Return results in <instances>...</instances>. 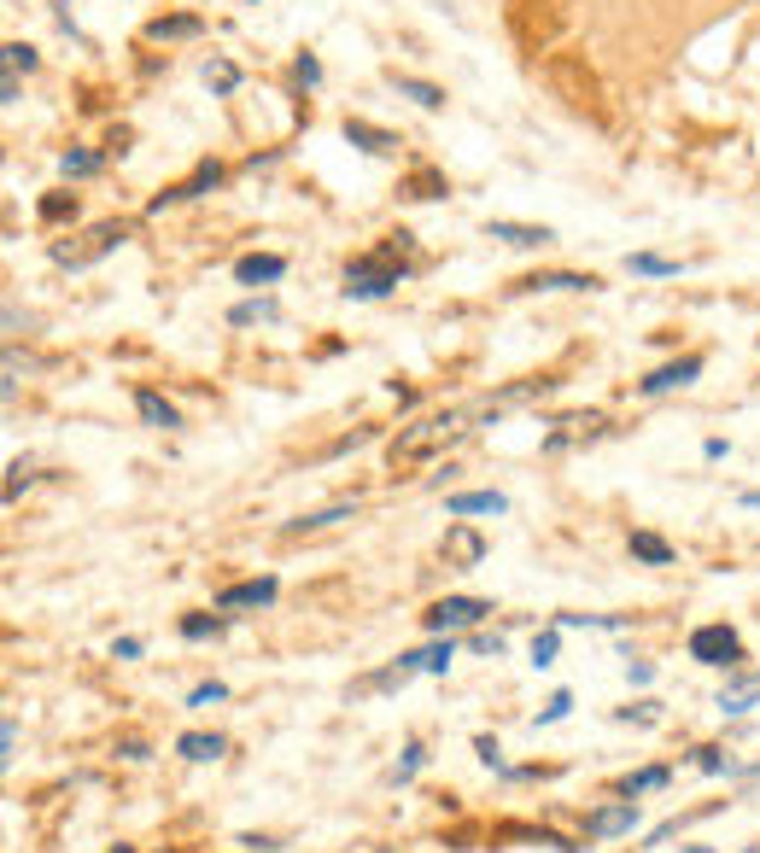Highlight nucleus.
<instances>
[{"label": "nucleus", "mask_w": 760, "mask_h": 853, "mask_svg": "<svg viewBox=\"0 0 760 853\" xmlns=\"http://www.w3.org/2000/svg\"><path fill=\"white\" fill-rule=\"evenodd\" d=\"M19 77H12V71H0V106H19Z\"/></svg>", "instance_id": "47"}, {"label": "nucleus", "mask_w": 760, "mask_h": 853, "mask_svg": "<svg viewBox=\"0 0 760 853\" xmlns=\"http://www.w3.org/2000/svg\"><path fill=\"white\" fill-rule=\"evenodd\" d=\"M685 853H714V848H685Z\"/></svg>", "instance_id": "53"}, {"label": "nucleus", "mask_w": 760, "mask_h": 853, "mask_svg": "<svg viewBox=\"0 0 760 853\" xmlns=\"http://www.w3.org/2000/svg\"><path fill=\"white\" fill-rule=\"evenodd\" d=\"M749 853H760V848H749Z\"/></svg>", "instance_id": "55"}, {"label": "nucleus", "mask_w": 760, "mask_h": 853, "mask_svg": "<svg viewBox=\"0 0 760 853\" xmlns=\"http://www.w3.org/2000/svg\"><path fill=\"white\" fill-rule=\"evenodd\" d=\"M206 89L211 94H234V89H241V71H234L229 59H206Z\"/></svg>", "instance_id": "34"}, {"label": "nucleus", "mask_w": 760, "mask_h": 853, "mask_svg": "<svg viewBox=\"0 0 760 853\" xmlns=\"http://www.w3.org/2000/svg\"><path fill=\"white\" fill-rule=\"evenodd\" d=\"M568 713H573V690H556V696H550V702H545V708H538V720H533V725H538V731H545V725H562V720H568Z\"/></svg>", "instance_id": "37"}, {"label": "nucleus", "mask_w": 760, "mask_h": 853, "mask_svg": "<svg viewBox=\"0 0 760 853\" xmlns=\"http://www.w3.org/2000/svg\"><path fill=\"white\" fill-rule=\"evenodd\" d=\"M135 416H141L147 426H159V433H176V426H182V409L164 398V392H152V386L135 392Z\"/></svg>", "instance_id": "15"}, {"label": "nucleus", "mask_w": 760, "mask_h": 853, "mask_svg": "<svg viewBox=\"0 0 760 853\" xmlns=\"http://www.w3.org/2000/svg\"><path fill=\"white\" fill-rule=\"evenodd\" d=\"M439 556H445V568H456V573L480 568L486 561V533L468 526V521H456V526H445V538H439Z\"/></svg>", "instance_id": "6"}, {"label": "nucleus", "mask_w": 760, "mask_h": 853, "mask_svg": "<svg viewBox=\"0 0 760 853\" xmlns=\"http://www.w3.org/2000/svg\"><path fill=\"white\" fill-rule=\"evenodd\" d=\"M211 187H223V164H217V159H206V164H199L188 182L164 187V194L147 205V217H164V211H171V205H188V199H199V194H211Z\"/></svg>", "instance_id": "8"}, {"label": "nucleus", "mask_w": 760, "mask_h": 853, "mask_svg": "<svg viewBox=\"0 0 760 853\" xmlns=\"http://www.w3.org/2000/svg\"><path fill=\"white\" fill-rule=\"evenodd\" d=\"M627 550H632V561H644V568H673V561H679V550H673L662 533H644V526L627 538Z\"/></svg>", "instance_id": "21"}, {"label": "nucleus", "mask_w": 760, "mask_h": 853, "mask_svg": "<svg viewBox=\"0 0 760 853\" xmlns=\"http://www.w3.org/2000/svg\"><path fill=\"white\" fill-rule=\"evenodd\" d=\"M36 65H42V59H36V47H30V42H7V47H0V71H12V77L24 71V77H30Z\"/></svg>", "instance_id": "31"}, {"label": "nucleus", "mask_w": 760, "mask_h": 853, "mask_svg": "<svg viewBox=\"0 0 760 853\" xmlns=\"http://www.w3.org/2000/svg\"><path fill=\"white\" fill-rule=\"evenodd\" d=\"M615 720L620 725H662V702H655V696H638V702L615 708Z\"/></svg>", "instance_id": "30"}, {"label": "nucleus", "mask_w": 760, "mask_h": 853, "mask_svg": "<svg viewBox=\"0 0 760 853\" xmlns=\"http://www.w3.org/2000/svg\"><path fill=\"white\" fill-rule=\"evenodd\" d=\"M176 631H182V638H188V643L223 638V631H229V614H223V608H217V614H182V620H176Z\"/></svg>", "instance_id": "26"}, {"label": "nucleus", "mask_w": 760, "mask_h": 853, "mask_svg": "<svg viewBox=\"0 0 760 853\" xmlns=\"http://www.w3.org/2000/svg\"><path fill=\"white\" fill-rule=\"evenodd\" d=\"M468 433H475V426H468V409H439V416H421L410 426H398V439L386 445V463L416 468V463H428V456L451 451L456 439H468Z\"/></svg>", "instance_id": "1"}, {"label": "nucleus", "mask_w": 760, "mask_h": 853, "mask_svg": "<svg viewBox=\"0 0 760 853\" xmlns=\"http://www.w3.org/2000/svg\"><path fill=\"white\" fill-rule=\"evenodd\" d=\"M451 182L439 176V170H421V176H410V187H404V199H445Z\"/></svg>", "instance_id": "33"}, {"label": "nucleus", "mask_w": 760, "mask_h": 853, "mask_svg": "<svg viewBox=\"0 0 760 853\" xmlns=\"http://www.w3.org/2000/svg\"><path fill=\"white\" fill-rule=\"evenodd\" d=\"M176 755L194 760V766H211V760L229 755V737H223V731H182V737H176Z\"/></svg>", "instance_id": "16"}, {"label": "nucleus", "mask_w": 760, "mask_h": 853, "mask_svg": "<svg viewBox=\"0 0 760 853\" xmlns=\"http://www.w3.org/2000/svg\"><path fill=\"white\" fill-rule=\"evenodd\" d=\"M451 655H456V638H433L428 650H404L398 661L416 673H451Z\"/></svg>", "instance_id": "22"}, {"label": "nucleus", "mask_w": 760, "mask_h": 853, "mask_svg": "<svg viewBox=\"0 0 760 853\" xmlns=\"http://www.w3.org/2000/svg\"><path fill=\"white\" fill-rule=\"evenodd\" d=\"M106 159H112V152H65V159H59V176H71V182L100 176V170H106Z\"/></svg>", "instance_id": "28"}, {"label": "nucleus", "mask_w": 760, "mask_h": 853, "mask_svg": "<svg viewBox=\"0 0 760 853\" xmlns=\"http://www.w3.org/2000/svg\"><path fill=\"white\" fill-rule=\"evenodd\" d=\"M445 509L456 521H468V515H510V498H503V491H451Z\"/></svg>", "instance_id": "17"}, {"label": "nucleus", "mask_w": 760, "mask_h": 853, "mask_svg": "<svg viewBox=\"0 0 760 853\" xmlns=\"http://www.w3.org/2000/svg\"><path fill=\"white\" fill-rule=\"evenodd\" d=\"M12 760H19V720L7 713L0 720V766H12Z\"/></svg>", "instance_id": "42"}, {"label": "nucleus", "mask_w": 760, "mask_h": 853, "mask_svg": "<svg viewBox=\"0 0 760 853\" xmlns=\"http://www.w3.org/2000/svg\"><path fill=\"white\" fill-rule=\"evenodd\" d=\"M475 755H480V766H486V772H510V766H503V748H498V737H486V731H480V737H475Z\"/></svg>", "instance_id": "39"}, {"label": "nucleus", "mask_w": 760, "mask_h": 853, "mask_svg": "<svg viewBox=\"0 0 760 853\" xmlns=\"http://www.w3.org/2000/svg\"><path fill=\"white\" fill-rule=\"evenodd\" d=\"M760 702V667H737V673H725V685L714 696V708L720 713H732V720H743Z\"/></svg>", "instance_id": "9"}, {"label": "nucleus", "mask_w": 760, "mask_h": 853, "mask_svg": "<svg viewBox=\"0 0 760 853\" xmlns=\"http://www.w3.org/2000/svg\"><path fill=\"white\" fill-rule=\"evenodd\" d=\"M556 655H562V626H550V631H538V638H533V667L538 673H550Z\"/></svg>", "instance_id": "32"}, {"label": "nucleus", "mask_w": 760, "mask_h": 853, "mask_svg": "<svg viewBox=\"0 0 760 853\" xmlns=\"http://www.w3.org/2000/svg\"><path fill=\"white\" fill-rule=\"evenodd\" d=\"M627 685L632 690H650L655 685V661H627Z\"/></svg>", "instance_id": "45"}, {"label": "nucleus", "mask_w": 760, "mask_h": 853, "mask_svg": "<svg viewBox=\"0 0 760 853\" xmlns=\"http://www.w3.org/2000/svg\"><path fill=\"white\" fill-rule=\"evenodd\" d=\"M743 509H760V491H743Z\"/></svg>", "instance_id": "51"}, {"label": "nucleus", "mask_w": 760, "mask_h": 853, "mask_svg": "<svg viewBox=\"0 0 760 853\" xmlns=\"http://www.w3.org/2000/svg\"><path fill=\"white\" fill-rule=\"evenodd\" d=\"M386 82L404 94V100H416L421 112H445V89H433V82H421V77H404V71H386Z\"/></svg>", "instance_id": "24"}, {"label": "nucleus", "mask_w": 760, "mask_h": 853, "mask_svg": "<svg viewBox=\"0 0 760 853\" xmlns=\"http://www.w3.org/2000/svg\"><path fill=\"white\" fill-rule=\"evenodd\" d=\"M281 276H287L281 252H246V258L234 264V281H241V287H276Z\"/></svg>", "instance_id": "14"}, {"label": "nucleus", "mask_w": 760, "mask_h": 853, "mask_svg": "<svg viewBox=\"0 0 760 853\" xmlns=\"http://www.w3.org/2000/svg\"><path fill=\"white\" fill-rule=\"evenodd\" d=\"M346 141L351 147H363V152H375V159H393V152H398V135L393 129H381V124H363V117H346Z\"/></svg>", "instance_id": "18"}, {"label": "nucleus", "mask_w": 760, "mask_h": 853, "mask_svg": "<svg viewBox=\"0 0 760 853\" xmlns=\"http://www.w3.org/2000/svg\"><path fill=\"white\" fill-rule=\"evenodd\" d=\"M468 650H475V655H503V650H510V643H503V631H468Z\"/></svg>", "instance_id": "40"}, {"label": "nucleus", "mask_w": 760, "mask_h": 853, "mask_svg": "<svg viewBox=\"0 0 760 853\" xmlns=\"http://www.w3.org/2000/svg\"><path fill=\"white\" fill-rule=\"evenodd\" d=\"M673 783V766H644V772H627L615 783V795H627V801H638V795H650V790H667Z\"/></svg>", "instance_id": "25"}, {"label": "nucleus", "mask_w": 760, "mask_h": 853, "mask_svg": "<svg viewBox=\"0 0 760 853\" xmlns=\"http://www.w3.org/2000/svg\"><path fill=\"white\" fill-rule=\"evenodd\" d=\"M632 830H638V801L627 795L585 813V842H615V836H632Z\"/></svg>", "instance_id": "7"}, {"label": "nucleus", "mask_w": 760, "mask_h": 853, "mask_svg": "<svg viewBox=\"0 0 760 853\" xmlns=\"http://www.w3.org/2000/svg\"><path fill=\"white\" fill-rule=\"evenodd\" d=\"M702 456H708V463H720V456H732V445H725V439H702Z\"/></svg>", "instance_id": "50"}, {"label": "nucleus", "mask_w": 760, "mask_h": 853, "mask_svg": "<svg viewBox=\"0 0 760 853\" xmlns=\"http://www.w3.org/2000/svg\"><path fill=\"white\" fill-rule=\"evenodd\" d=\"M30 480H36V474H30V463H12V468H7V503H19L24 491H30Z\"/></svg>", "instance_id": "43"}, {"label": "nucleus", "mask_w": 760, "mask_h": 853, "mask_svg": "<svg viewBox=\"0 0 760 853\" xmlns=\"http://www.w3.org/2000/svg\"><path fill=\"white\" fill-rule=\"evenodd\" d=\"M36 211H42V223H77V194H47Z\"/></svg>", "instance_id": "35"}, {"label": "nucleus", "mask_w": 760, "mask_h": 853, "mask_svg": "<svg viewBox=\"0 0 760 853\" xmlns=\"http://www.w3.org/2000/svg\"><path fill=\"white\" fill-rule=\"evenodd\" d=\"M398 281H404V264L386 258V252L375 246V252H363V258L346 264V287H340V293L358 299V304H375L386 293H398Z\"/></svg>", "instance_id": "2"}, {"label": "nucleus", "mask_w": 760, "mask_h": 853, "mask_svg": "<svg viewBox=\"0 0 760 853\" xmlns=\"http://www.w3.org/2000/svg\"><path fill=\"white\" fill-rule=\"evenodd\" d=\"M281 596V579L276 573H264V579H241V585H223L217 591V608L234 614V608H269Z\"/></svg>", "instance_id": "10"}, {"label": "nucleus", "mask_w": 760, "mask_h": 853, "mask_svg": "<svg viewBox=\"0 0 760 853\" xmlns=\"http://www.w3.org/2000/svg\"><path fill=\"white\" fill-rule=\"evenodd\" d=\"M627 269H632V276H679V264H673V258H655V252H632Z\"/></svg>", "instance_id": "36"}, {"label": "nucleus", "mask_w": 760, "mask_h": 853, "mask_svg": "<svg viewBox=\"0 0 760 853\" xmlns=\"http://www.w3.org/2000/svg\"><path fill=\"white\" fill-rule=\"evenodd\" d=\"M702 813H714V807H697V813H690V818H702ZM685 830V818H667V825H655L650 830V848H662V842H673V836H679Z\"/></svg>", "instance_id": "44"}, {"label": "nucleus", "mask_w": 760, "mask_h": 853, "mask_svg": "<svg viewBox=\"0 0 760 853\" xmlns=\"http://www.w3.org/2000/svg\"><path fill=\"white\" fill-rule=\"evenodd\" d=\"M276 316H281V304H276V299H241V304L229 311L234 328H252V322H276Z\"/></svg>", "instance_id": "27"}, {"label": "nucleus", "mask_w": 760, "mask_h": 853, "mask_svg": "<svg viewBox=\"0 0 760 853\" xmlns=\"http://www.w3.org/2000/svg\"><path fill=\"white\" fill-rule=\"evenodd\" d=\"M112 853H135V848H129V842H117V848H112Z\"/></svg>", "instance_id": "52"}, {"label": "nucleus", "mask_w": 760, "mask_h": 853, "mask_svg": "<svg viewBox=\"0 0 760 853\" xmlns=\"http://www.w3.org/2000/svg\"><path fill=\"white\" fill-rule=\"evenodd\" d=\"M492 620V603L486 596H439V603L421 614V631L428 638H451V631H480Z\"/></svg>", "instance_id": "4"}, {"label": "nucleus", "mask_w": 760, "mask_h": 853, "mask_svg": "<svg viewBox=\"0 0 760 853\" xmlns=\"http://www.w3.org/2000/svg\"><path fill=\"white\" fill-rule=\"evenodd\" d=\"M252 7H264V0H252Z\"/></svg>", "instance_id": "54"}, {"label": "nucleus", "mask_w": 760, "mask_h": 853, "mask_svg": "<svg viewBox=\"0 0 760 853\" xmlns=\"http://www.w3.org/2000/svg\"><path fill=\"white\" fill-rule=\"evenodd\" d=\"M416 678V667H404V661H393V667H381V673H369V678H358L346 696L351 702H363V696H386V690H404Z\"/></svg>", "instance_id": "20"}, {"label": "nucleus", "mask_w": 760, "mask_h": 853, "mask_svg": "<svg viewBox=\"0 0 760 853\" xmlns=\"http://www.w3.org/2000/svg\"><path fill=\"white\" fill-rule=\"evenodd\" d=\"M597 276H573V269H550V276H521L515 293H597Z\"/></svg>", "instance_id": "13"}, {"label": "nucleus", "mask_w": 760, "mask_h": 853, "mask_svg": "<svg viewBox=\"0 0 760 853\" xmlns=\"http://www.w3.org/2000/svg\"><path fill=\"white\" fill-rule=\"evenodd\" d=\"M486 241H503V246H515V252H538V246H550V241H556V229H545V223H510V217H492V223H486Z\"/></svg>", "instance_id": "12"}, {"label": "nucleus", "mask_w": 760, "mask_h": 853, "mask_svg": "<svg viewBox=\"0 0 760 853\" xmlns=\"http://www.w3.org/2000/svg\"><path fill=\"white\" fill-rule=\"evenodd\" d=\"M211 702H229V685H223V678H206V685L188 690V708H211Z\"/></svg>", "instance_id": "38"}, {"label": "nucleus", "mask_w": 760, "mask_h": 853, "mask_svg": "<svg viewBox=\"0 0 760 853\" xmlns=\"http://www.w3.org/2000/svg\"><path fill=\"white\" fill-rule=\"evenodd\" d=\"M117 755H124V760H147V755H152V748H147L141 737H124V743H117Z\"/></svg>", "instance_id": "48"}, {"label": "nucleus", "mask_w": 760, "mask_h": 853, "mask_svg": "<svg viewBox=\"0 0 760 853\" xmlns=\"http://www.w3.org/2000/svg\"><path fill=\"white\" fill-rule=\"evenodd\" d=\"M358 515V498L351 503H328V509H311V515H299V521H287V538H304V533H328V526H340Z\"/></svg>", "instance_id": "19"}, {"label": "nucleus", "mask_w": 760, "mask_h": 853, "mask_svg": "<svg viewBox=\"0 0 760 853\" xmlns=\"http://www.w3.org/2000/svg\"><path fill=\"white\" fill-rule=\"evenodd\" d=\"M702 374V357L690 351V357H679V363H667V369H655V374H644L638 381V398H667V392H679V386H690Z\"/></svg>", "instance_id": "11"}, {"label": "nucleus", "mask_w": 760, "mask_h": 853, "mask_svg": "<svg viewBox=\"0 0 760 853\" xmlns=\"http://www.w3.org/2000/svg\"><path fill=\"white\" fill-rule=\"evenodd\" d=\"M421 766H428V748H421V737H410V743H404V755H398V766H393V772H386V778H393L398 790H404V783H416V772H421Z\"/></svg>", "instance_id": "29"}, {"label": "nucleus", "mask_w": 760, "mask_h": 853, "mask_svg": "<svg viewBox=\"0 0 760 853\" xmlns=\"http://www.w3.org/2000/svg\"><path fill=\"white\" fill-rule=\"evenodd\" d=\"M685 650H690V661H697V667H714V673H737V667H749V650H743L737 626H725V620L697 626Z\"/></svg>", "instance_id": "3"}, {"label": "nucleus", "mask_w": 760, "mask_h": 853, "mask_svg": "<svg viewBox=\"0 0 760 853\" xmlns=\"http://www.w3.org/2000/svg\"><path fill=\"white\" fill-rule=\"evenodd\" d=\"M124 241H129L124 223H94L77 246H54V264H59V269H89V264L106 258V252H117Z\"/></svg>", "instance_id": "5"}, {"label": "nucleus", "mask_w": 760, "mask_h": 853, "mask_svg": "<svg viewBox=\"0 0 760 853\" xmlns=\"http://www.w3.org/2000/svg\"><path fill=\"white\" fill-rule=\"evenodd\" d=\"M241 848H252V853H276L281 842H276V836H252V830H246V836H241Z\"/></svg>", "instance_id": "49"}, {"label": "nucleus", "mask_w": 760, "mask_h": 853, "mask_svg": "<svg viewBox=\"0 0 760 853\" xmlns=\"http://www.w3.org/2000/svg\"><path fill=\"white\" fill-rule=\"evenodd\" d=\"M293 77H299V89H316V82H323V59H316V54H299V59H293Z\"/></svg>", "instance_id": "41"}, {"label": "nucleus", "mask_w": 760, "mask_h": 853, "mask_svg": "<svg viewBox=\"0 0 760 853\" xmlns=\"http://www.w3.org/2000/svg\"><path fill=\"white\" fill-rule=\"evenodd\" d=\"M206 36V19H194V12H176V19H152L147 24V42H194Z\"/></svg>", "instance_id": "23"}, {"label": "nucleus", "mask_w": 760, "mask_h": 853, "mask_svg": "<svg viewBox=\"0 0 760 853\" xmlns=\"http://www.w3.org/2000/svg\"><path fill=\"white\" fill-rule=\"evenodd\" d=\"M141 655H147L141 638H117V643H112V661H141Z\"/></svg>", "instance_id": "46"}]
</instances>
